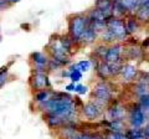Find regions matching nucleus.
<instances>
[{
	"label": "nucleus",
	"instance_id": "obj_24",
	"mask_svg": "<svg viewBox=\"0 0 149 139\" xmlns=\"http://www.w3.org/2000/svg\"><path fill=\"white\" fill-rule=\"evenodd\" d=\"M68 70L71 71V73H70V80H71L72 83H80V81L82 80V72L80 71V70H77L76 67V63L74 65H68Z\"/></svg>",
	"mask_w": 149,
	"mask_h": 139
},
{
	"label": "nucleus",
	"instance_id": "obj_31",
	"mask_svg": "<svg viewBox=\"0 0 149 139\" xmlns=\"http://www.w3.org/2000/svg\"><path fill=\"white\" fill-rule=\"evenodd\" d=\"M74 92H76L77 95H80V96L86 95L87 92H88V87L81 85V83H76V87H74Z\"/></svg>",
	"mask_w": 149,
	"mask_h": 139
},
{
	"label": "nucleus",
	"instance_id": "obj_12",
	"mask_svg": "<svg viewBox=\"0 0 149 139\" xmlns=\"http://www.w3.org/2000/svg\"><path fill=\"white\" fill-rule=\"evenodd\" d=\"M123 44L120 42H116L108 46V51H107L106 58L104 61L108 63H113V62H123Z\"/></svg>",
	"mask_w": 149,
	"mask_h": 139
},
{
	"label": "nucleus",
	"instance_id": "obj_11",
	"mask_svg": "<svg viewBox=\"0 0 149 139\" xmlns=\"http://www.w3.org/2000/svg\"><path fill=\"white\" fill-rule=\"evenodd\" d=\"M139 73L138 66L133 62H124L122 70H120V75L119 77L122 78V81L124 85H130L137 80V76Z\"/></svg>",
	"mask_w": 149,
	"mask_h": 139
},
{
	"label": "nucleus",
	"instance_id": "obj_21",
	"mask_svg": "<svg viewBox=\"0 0 149 139\" xmlns=\"http://www.w3.org/2000/svg\"><path fill=\"white\" fill-rule=\"evenodd\" d=\"M134 17L141 24H149V6L141 5L138 8V10L134 13Z\"/></svg>",
	"mask_w": 149,
	"mask_h": 139
},
{
	"label": "nucleus",
	"instance_id": "obj_34",
	"mask_svg": "<svg viewBox=\"0 0 149 139\" xmlns=\"http://www.w3.org/2000/svg\"><path fill=\"white\" fill-rule=\"evenodd\" d=\"M11 5H9V3L6 0H0V10H4V9H9Z\"/></svg>",
	"mask_w": 149,
	"mask_h": 139
},
{
	"label": "nucleus",
	"instance_id": "obj_13",
	"mask_svg": "<svg viewBox=\"0 0 149 139\" xmlns=\"http://www.w3.org/2000/svg\"><path fill=\"white\" fill-rule=\"evenodd\" d=\"M100 38V34H97L95 30H92L90 26L87 27V29L83 31V34L81 35L80 38V41H78V44L80 46H87V45H92L97 42V40Z\"/></svg>",
	"mask_w": 149,
	"mask_h": 139
},
{
	"label": "nucleus",
	"instance_id": "obj_19",
	"mask_svg": "<svg viewBox=\"0 0 149 139\" xmlns=\"http://www.w3.org/2000/svg\"><path fill=\"white\" fill-rule=\"evenodd\" d=\"M130 86H132L133 95H136L137 98L149 95V85H146V83H142V82H133L130 83Z\"/></svg>",
	"mask_w": 149,
	"mask_h": 139
},
{
	"label": "nucleus",
	"instance_id": "obj_17",
	"mask_svg": "<svg viewBox=\"0 0 149 139\" xmlns=\"http://www.w3.org/2000/svg\"><path fill=\"white\" fill-rule=\"evenodd\" d=\"M124 24H125V27H127V31H128L129 35H137L139 32V30H141V26H142V24L134 17V15L125 16Z\"/></svg>",
	"mask_w": 149,
	"mask_h": 139
},
{
	"label": "nucleus",
	"instance_id": "obj_41",
	"mask_svg": "<svg viewBox=\"0 0 149 139\" xmlns=\"http://www.w3.org/2000/svg\"><path fill=\"white\" fill-rule=\"evenodd\" d=\"M0 42H1V36H0Z\"/></svg>",
	"mask_w": 149,
	"mask_h": 139
},
{
	"label": "nucleus",
	"instance_id": "obj_25",
	"mask_svg": "<svg viewBox=\"0 0 149 139\" xmlns=\"http://www.w3.org/2000/svg\"><path fill=\"white\" fill-rule=\"evenodd\" d=\"M137 102H138V104L141 106V108H142V111H143L144 115H146L147 120H149V95L139 97Z\"/></svg>",
	"mask_w": 149,
	"mask_h": 139
},
{
	"label": "nucleus",
	"instance_id": "obj_26",
	"mask_svg": "<svg viewBox=\"0 0 149 139\" xmlns=\"http://www.w3.org/2000/svg\"><path fill=\"white\" fill-rule=\"evenodd\" d=\"M95 8L101 11H111L112 10V0H96Z\"/></svg>",
	"mask_w": 149,
	"mask_h": 139
},
{
	"label": "nucleus",
	"instance_id": "obj_7",
	"mask_svg": "<svg viewBox=\"0 0 149 139\" xmlns=\"http://www.w3.org/2000/svg\"><path fill=\"white\" fill-rule=\"evenodd\" d=\"M29 86L34 92L41 90H52L49 72H32L29 78Z\"/></svg>",
	"mask_w": 149,
	"mask_h": 139
},
{
	"label": "nucleus",
	"instance_id": "obj_9",
	"mask_svg": "<svg viewBox=\"0 0 149 139\" xmlns=\"http://www.w3.org/2000/svg\"><path fill=\"white\" fill-rule=\"evenodd\" d=\"M50 56L46 52L35 51L30 55V62L32 65V72H47V65Z\"/></svg>",
	"mask_w": 149,
	"mask_h": 139
},
{
	"label": "nucleus",
	"instance_id": "obj_32",
	"mask_svg": "<svg viewBox=\"0 0 149 139\" xmlns=\"http://www.w3.org/2000/svg\"><path fill=\"white\" fill-rule=\"evenodd\" d=\"M90 139H104V133L103 131H96V132H92Z\"/></svg>",
	"mask_w": 149,
	"mask_h": 139
},
{
	"label": "nucleus",
	"instance_id": "obj_14",
	"mask_svg": "<svg viewBox=\"0 0 149 139\" xmlns=\"http://www.w3.org/2000/svg\"><path fill=\"white\" fill-rule=\"evenodd\" d=\"M44 120L47 124V127L52 131H57L58 128H61L66 122L65 119H62L61 117L56 114H51V113H44Z\"/></svg>",
	"mask_w": 149,
	"mask_h": 139
},
{
	"label": "nucleus",
	"instance_id": "obj_35",
	"mask_svg": "<svg viewBox=\"0 0 149 139\" xmlns=\"http://www.w3.org/2000/svg\"><path fill=\"white\" fill-rule=\"evenodd\" d=\"M74 87H76V83H70V85H67L66 87H65V90H66V92H74Z\"/></svg>",
	"mask_w": 149,
	"mask_h": 139
},
{
	"label": "nucleus",
	"instance_id": "obj_5",
	"mask_svg": "<svg viewBox=\"0 0 149 139\" xmlns=\"http://www.w3.org/2000/svg\"><path fill=\"white\" fill-rule=\"evenodd\" d=\"M106 29L114 36V39L117 40V42H120V44H124V41L127 40V38L129 36L127 27H125V24H124V19H119V17L112 16L111 19L107 20Z\"/></svg>",
	"mask_w": 149,
	"mask_h": 139
},
{
	"label": "nucleus",
	"instance_id": "obj_18",
	"mask_svg": "<svg viewBox=\"0 0 149 139\" xmlns=\"http://www.w3.org/2000/svg\"><path fill=\"white\" fill-rule=\"evenodd\" d=\"M125 137L127 139H149L148 136H146V133L143 132V127L142 128H132L128 127L125 129Z\"/></svg>",
	"mask_w": 149,
	"mask_h": 139
},
{
	"label": "nucleus",
	"instance_id": "obj_3",
	"mask_svg": "<svg viewBox=\"0 0 149 139\" xmlns=\"http://www.w3.org/2000/svg\"><path fill=\"white\" fill-rule=\"evenodd\" d=\"M88 27V19L86 14H72L68 16V29L67 35L71 38L80 47V38L83 34V31Z\"/></svg>",
	"mask_w": 149,
	"mask_h": 139
},
{
	"label": "nucleus",
	"instance_id": "obj_38",
	"mask_svg": "<svg viewBox=\"0 0 149 139\" xmlns=\"http://www.w3.org/2000/svg\"><path fill=\"white\" fill-rule=\"evenodd\" d=\"M21 29H24V30H26V31H30V29H31V26L29 25V24H21Z\"/></svg>",
	"mask_w": 149,
	"mask_h": 139
},
{
	"label": "nucleus",
	"instance_id": "obj_39",
	"mask_svg": "<svg viewBox=\"0 0 149 139\" xmlns=\"http://www.w3.org/2000/svg\"><path fill=\"white\" fill-rule=\"evenodd\" d=\"M139 4L144 6H149V0H139Z\"/></svg>",
	"mask_w": 149,
	"mask_h": 139
},
{
	"label": "nucleus",
	"instance_id": "obj_23",
	"mask_svg": "<svg viewBox=\"0 0 149 139\" xmlns=\"http://www.w3.org/2000/svg\"><path fill=\"white\" fill-rule=\"evenodd\" d=\"M120 3H122V5L124 6L125 10H127L128 15H134V13L141 6L139 0H120Z\"/></svg>",
	"mask_w": 149,
	"mask_h": 139
},
{
	"label": "nucleus",
	"instance_id": "obj_22",
	"mask_svg": "<svg viewBox=\"0 0 149 139\" xmlns=\"http://www.w3.org/2000/svg\"><path fill=\"white\" fill-rule=\"evenodd\" d=\"M107 51H108V45L100 44V45H97L96 47H95V50L92 51L91 57L98 60V61H104L106 55H107Z\"/></svg>",
	"mask_w": 149,
	"mask_h": 139
},
{
	"label": "nucleus",
	"instance_id": "obj_36",
	"mask_svg": "<svg viewBox=\"0 0 149 139\" xmlns=\"http://www.w3.org/2000/svg\"><path fill=\"white\" fill-rule=\"evenodd\" d=\"M70 73H71V71H70L68 68H66V70H61V77H70Z\"/></svg>",
	"mask_w": 149,
	"mask_h": 139
},
{
	"label": "nucleus",
	"instance_id": "obj_37",
	"mask_svg": "<svg viewBox=\"0 0 149 139\" xmlns=\"http://www.w3.org/2000/svg\"><path fill=\"white\" fill-rule=\"evenodd\" d=\"M143 132L146 133V136H148V137H149V120L147 122V124H146V126L143 127Z\"/></svg>",
	"mask_w": 149,
	"mask_h": 139
},
{
	"label": "nucleus",
	"instance_id": "obj_40",
	"mask_svg": "<svg viewBox=\"0 0 149 139\" xmlns=\"http://www.w3.org/2000/svg\"><path fill=\"white\" fill-rule=\"evenodd\" d=\"M6 1L9 3V5H14V4L19 3V1H20V0H6Z\"/></svg>",
	"mask_w": 149,
	"mask_h": 139
},
{
	"label": "nucleus",
	"instance_id": "obj_30",
	"mask_svg": "<svg viewBox=\"0 0 149 139\" xmlns=\"http://www.w3.org/2000/svg\"><path fill=\"white\" fill-rule=\"evenodd\" d=\"M76 67H77V70H80V71L83 73V72H87L88 70H91L92 65H91L90 60H82V61L76 63Z\"/></svg>",
	"mask_w": 149,
	"mask_h": 139
},
{
	"label": "nucleus",
	"instance_id": "obj_15",
	"mask_svg": "<svg viewBox=\"0 0 149 139\" xmlns=\"http://www.w3.org/2000/svg\"><path fill=\"white\" fill-rule=\"evenodd\" d=\"M58 40H60V44L63 47V50L66 51L67 54H70L72 56L73 52H76V49H78V45L74 42V41L70 38L67 34L65 35H58Z\"/></svg>",
	"mask_w": 149,
	"mask_h": 139
},
{
	"label": "nucleus",
	"instance_id": "obj_6",
	"mask_svg": "<svg viewBox=\"0 0 149 139\" xmlns=\"http://www.w3.org/2000/svg\"><path fill=\"white\" fill-rule=\"evenodd\" d=\"M106 118L109 120H125L127 119V104H123L117 98H113L106 107Z\"/></svg>",
	"mask_w": 149,
	"mask_h": 139
},
{
	"label": "nucleus",
	"instance_id": "obj_28",
	"mask_svg": "<svg viewBox=\"0 0 149 139\" xmlns=\"http://www.w3.org/2000/svg\"><path fill=\"white\" fill-rule=\"evenodd\" d=\"M9 81V67L4 66L0 68V90L8 83Z\"/></svg>",
	"mask_w": 149,
	"mask_h": 139
},
{
	"label": "nucleus",
	"instance_id": "obj_8",
	"mask_svg": "<svg viewBox=\"0 0 149 139\" xmlns=\"http://www.w3.org/2000/svg\"><path fill=\"white\" fill-rule=\"evenodd\" d=\"M104 111H106V108H103L102 106L97 104L96 102L90 99L87 103L83 104V107L80 111V114L83 115V117L86 118V120H88V122H95V120L103 117Z\"/></svg>",
	"mask_w": 149,
	"mask_h": 139
},
{
	"label": "nucleus",
	"instance_id": "obj_33",
	"mask_svg": "<svg viewBox=\"0 0 149 139\" xmlns=\"http://www.w3.org/2000/svg\"><path fill=\"white\" fill-rule=\"evenodd\" d=\"M90 136H91V133H88V132H78L72 139H90Z\"/></svg>",
	"mask_w": 149,
	"mask_h": 139
},
{
	"label": "nucleus",
	"instance_id": "obj_4",
	"mask_svg": "<svg viewBox=\"0 0 149 139\" xmlns=\"http://www.w3.org/2000/svg\"><path fill=\"white\" fill-rule=\"evenodd\" d=\"M125 120L128 122V127L132 128H142L147 122V118L138 102H132L127 104V119Z\"/></svg>",
	"mask_w": 149,
	"mask_h": 139
},
{
	"label": "nucleus",
	"instance_id": "obj_1",
	"mask_svg": "<svg viewBox=\"0 0 149 139\" xmlns=\"http://www.w3.org/2000/svg\"><path fill=\"white\" fill-rule=\"evenodd\" d=\"M37 108L42 113L58 115V117L65 119L66 123L80 120V111L74 104L73 97L68 92L52 91L51 98L45 103L37 104Z\"/></svg>",
	"mask_w": 149,
	"mask_h": 139
},
{
	"label": "nucleus",
	"instance_id": "obj_10",
	"mask_svg": "<svg viewBox=\"0 0 149 139\" xmlns=\"http://www.w3.org/2000/svg\"><path fill=\"white\" fill-rule=\"evenodd\" d=\"M146 56H147L146 51L141 47V45H124L123 46V62L141 61Z\"/></svg>",
	"mask_w": 149,
	"mask_h": 139
},
{
	"label": "nucleus",
	"instance_id": "obj_20",
	"mask_svg": "<svg viewBox=\"0 0 149 139\" xmlns=\"http://www.w3.org/2000/svg\"><path fill=\"white\" fill-rule=\"evenodd\" d=\"M51 95H52V90H41V91H36L34 92V102L37 104L40 103H45L51 98Z\"/></svg>",
	"mask_w": 149,
	"mask_h": 139
},
{
	"label": "nucleus",
	"instance_id": "obj_27",
	"mask_svg": "<svg viewBox=\"0 0 149 139\" xmlns=\"http://www.w3.org/2000/svg\"><path fill=\"white\" fill-rule=\"evenodd\" d=\"M109 65V71H111V76L112 78L119 77L120 75V70H122L123 63L122 62H113V63H108Z\"/></svg>",
	"mask_w": 149,
	"mask_h": 139
},
{
	"label": "nucleus",
	"instance_id": "obj_2",
	"mask_svg": "<svg viewBox=\"0 0 149 139\" xmlns=\"http://www.w3.org/2000/svg\"><path fill=\"white\" fill-rule=\"evenodd\" d=\"M114 83L111 81L97 82L91 92V101L106 108L109 102L114 98Z\"/></svg>",
	"mask_w": 149,
	"mask_h": 139
},
{
	"label": "nucleus",
	"instance_id": "obj_16",
	"mask_svg": "<svg viewBox=\"0 0 149 139\" xmlns=\"http://www.w3.org/2000/svg\"><path fill=\"white\" fill-rule=\"evenodd\" d=\"M95 70H96V76L100 78V81H111L112 80L108 62L101 61Z\"/></svg>",
	"mask_w": 149,
	"mask_h": 139
},
{
	"label": "nucleus",
	"instance_id": "obj_42",
	"mask_svg": "<svg viewBox=\"0 0 149 139\" xmlns=\"http://www.w3.org/2000/svg\"><path fill=\"white\" fill-rule=\"evenodd\" d=\"M112 1H113V0H112Z\"/></svg>",
	"mask_w": 149,
	"mask_h": 139
},
{
	"label": "nucleus",
	"instance_id": "obj_29",
	"mask_svg": "<svg viewBox=\"0 0 149 139\" xmlns=\"http://www.w3.org/2000/svg\"><path fill=\"white\" fill-rule=\"evenodd\" d=\"M104 133V139H127L124 133L120 132H109V131H103Z\"/></svg>",
	"mask_w": 149,
	"mask_h": 139
}]
</instances>
